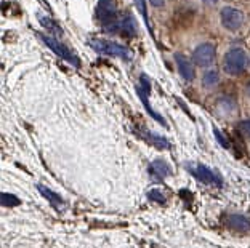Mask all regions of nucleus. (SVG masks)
I'll use <instances>...</instances> for the list:
<instances>
[{"label": "nucleus", "instance_id": "obj_21", "mask_svg": "<svg viewBox=\"0 0 250 248\" xmlns=\"http://www.w3.org/2000/svg\"><path fill=\"white\" fill-rule=\"evenodd\" d=\"M239 132L242 134H246L247 138H250V120H242L239 123Z\"/></svg>", "mask_w": 250, "mask_h": 248}, {"label": "nucleus", "instance_id": "obj_1", "mask_svg": "<svg viewBox=\"0 0 250 248\" xmlns=\"http://www.w3.org/2000/svg\"><path fill=\"white\" fill-rule=\"evenodd\" d=\"M95 16L101 24V27H103L107 34L114 32V27L117 24L119 18H121L114 0H100L95 8Z\"/></svg>", "mask_w": 250, "mask_h": 248}, {"label": "nucleus", "instance_id": "obj_4", "mask_svg": "<svg viewBox=\"0 0 250 248\" xmlns=\"http://www.w3.org/2000/svg\"><path fill=\"white\" fill-rule=\"evenodd\" d=\"M247 64V55L241 48H232L225 55L223 59V71L228 76H237L244 71Z\"/></svg>", "mask_w": 250, "mask_h": 248}, {"label": "nucleus", "instance_id": "obj_2", "mask_svg": "<svg viewBox=\"0 0 250 248\" xmlns=\"http://www.w3.org/2000/svg\"><path fill=\"white\" fill-rule=\"evenodd\" d=\"M88 43H90V47H92L95 52L100 53V55L116 56V58H122L125 61L133 58L132 50H128L127 47H124V45H121V43L106 40V38H92Z\"/></svg>", "mask_w": 250, "mask_h": 248}, {"label": "nucleus", "instance_id": "obj_5", "mask_svg": "<svg viewBox=\"0 0 250 248\" xmlns=\"http://www.w3.org/2000/svg\"><path fill=\"white\" fill-rule=\"evenodd\" d=\"M42 42L47 45V47L52 50L53 53H56V56H60L64 61H67L69 64L76 66V67H81V59H79V56L66 47V45H62L61 42H58L56 38L53 37H48V36H41Z\"/></svg>", "mask_w": 250, "mask_h": 248}, {"label": "nucleus", "instance_id": "obj_18", "mask_svg": "<svg viewBox=\"0 0 250 248\" xmlns=\"http://www.w3.org/2000/svg\"><path fill=\"white\" fill-rule=\"evenodd\" d=\"M133 2H135V5H136V8L140 10V13L143 15V18H145V22H146L147 29H149V32H151L149 19H147V10H146V2H145V0H133Z\"/></svg>", "mask_w": 250, "mask_h": 248}, {"label": "nucleus", "instance_id": "obj_11", "mask_svg": "<svg viewBox=\"0 0 250 248\" xmlns=\"http://www.w3.org/2000/svg\"><path fill=\"white\" fill-rule=\"evenodd\" d=\"M149 173H151V176L154 178V179L162 181V179H166L167 176L172 174V167H170L166 160L157 159V160H154L149 165Z\"/></svg>", "mask_w": 250, "mask_h": 248}, {"label": "nucleus", "instance_id": "obj_12", "mask_svg": "<svg viewBox=\"0 0 250 248\" xmlns=\"http://www.w3.org/2000/svg\"><path fill=\"white\" fill-rule=\"evenodd\" d=\"M225 221L229 228L241 230V232H247V230H250V219L242 215H234V213H232V215H228L225 218Z\"/></svg>", "mask_w": 250, "mask_h": 248}, {"label": "nucleus", "instance_id": "obj_20", "mask_svg": "<svg viewBox=\"0 0 250 248\" xmlns=\"http://www.w3.org/2000/svg\"><path fill=\"white\" fill-rule=\"evenodd\" d=\"M147 197L152 200V202H159V204H166V197H164L162 192H159L157 189H152L147 192Z\"/></svg>", "mask_w": 250, "mask_h": 248}, {"label": "nucleus", "instance_id": "obj_22", "mask_svg": "<svg viewBox=\"0 0 250 248\" xmlns=\"http://www.w3.org/2000/svg\"><path fill=\"white\" fill-rule=\"evenodd\" d=\"M149 2H151V5H152V7H162V5H164V2H166V0H149Z\"/></svg>", "mask_w": 250, "mask_h": 248}, {"label": "nucleus", "instance_id": "obj_10", "mask_svg": "<svg viewBox=\"0 0 250 248\" xmlns=\"http://www.w3.org/2000/svg\"><path fill=\"white\" fill-rule=\"evenodd\" d=\"M175 61H177V66H178V71H180L181 77L188 82L192 80L196 76V72H194V66H192L191 61L181 53H175Z\"/></svg>", "mask_w": 250, "mask_h": 248}, {"label": "nucleus", "instance_id": "obj_24", "mask_svg": "<svg viewBox=\"0 0 250 248\" xmlns=\"http://www.w3.org/2000/svg\"><path fill=\"white\" fill-rule=\"evenodd\" d=\"M202 2H206V3H215L217 0H202Z\"/></svg>", "mask_w": 250, "mask_h": 248}, {"label": "nucleus", "instance_id": "obj_6", "mask_svg": "<svg viewBox=\"0 0 250 248\" xmlns=\"http://www.w3.org/2000/svg\"><path fill=\"white\" fill-rule=\"evenodd\" d=\"M136 93H138V96L141 99V103L145 104V108L147 111V114H149L152 119H156L157 122H161L164 127H167V122L166 119L161 115V114H157V112L152 109V106L149 104V99H147V96H149V80H147V77L146 76H141V83L138 87H136Z\"/></svg>", "mask_w": 250, "mask_h": 248}, {"label": "nucleus", "instance_id": "obj_23", "mask_svg": "<svg viewBox=\"0 0 250 248\" xmlns=\"http://www.w3.org/2000/svg\"><path fill=\"white\" fill-rule=\"evenodd\" d=\"M246 93H247L249 96H250V82L247 83V87H246Z\"/></svg>", "mask_w": 250, "mask_h": 248}, {"label": "nucleus", "instance_id": "obj_17", "mask_svg": "<svg viewBox=\"0 0 250 248\" xmlns=\"http://www.w3.org/2000/svg\"><path fill=\"white\" fill-rule=\"evenodd\" d=\"M41 22H42V26L43 27H47L48 31H55L56 34H58V36H62V29L61 27L56 24L55 21H52L50 18H47V16H41Z\"/></svg>", "mask_w": 250, "mask_h": 248}, {"label": "nucleus", "instance_id": "obj_13", "mask_svg": "<svg viewBox=\"0 0 250 248\" xmlns=\"http://www.w3.org/2000/svg\"><path fill=\"white\" fill-rule=\"evenodd\" d=\"M140 136H143L146 139V143H149L151 146H154L157 149H168L170 148V143L162 136H159L156 133H151V132H141Z\"/></svg>", "mask_w": 250, "mask_h": 248}, {"label": "nucleus", "instance_id": "obj_7", "mask_svg": "<svg viewBox=\"0 0 250 248\" xmlns=\"http://www.w3.org/2000/svg\"><path fill=\"white\" fill-rule=\"evenodd\" d=\"M221 24L228 31H237L244 24V13L232 7H225L221 10Z\"/></svg>", "mask_w": 250, "mask_h": 248}, {"label": "nucleus", "instance_id": "obj_3", "mask_svg": "<svg viewBox=\"0 0 250 248\" xmlns=\"http://www.w3.org/2000/svg\"><path fill=\"white\" fill-rule=\"evenodd\" d=\"M185 167L197 181L207 186H215V188H221L223 186V179H221L220 174L217 172H213L212 168L202 165V163H186Z\"/></svg>", "mask_w": 250, "mask_h": 248}, {"label": "nucleus", "instance_id": "obj_19", "mask_svg": "<svg viewBox=\"0 0 250 248\" xmlns=\"http://www.w3.org/2000/svg\"><path fill=\"white\" fill-rule=\"evenodd\" d=\"M213 133H215V138H217V141H218V143H220V146H223L225 149H229V148H231L229 141L226 139V136H225L223 133L220 132L218 128H213Z\"/></svg>", "mask_w": 250, "mask_h": 248}, {"label": "nucleus", "instance_id": "obj_9", "mask_svg": "<svg viewBox=\"0 0 250 248\" xmlns=\"http://www.w3.org/2000/svg\"><path fill=\"white\" fill-rule=\"evenodd\" d=\"M112 34H119V36H127V37H133L136 34V24L135 19L130 15H122L119 18L117 24L114 27V32Z\"/></svg>", "mask_w": 250, "mask_h": 248}, {"label": "nucleus", "instance_id": "obj_14", "mask_svg": "<svg viewBox=\"0 0 250 248\" xmlns=\"http://www.w3.org/2000/svg\"><path fill=\"white\" fill-rule=\"evenodd\" d=\"M37 189H39V192H41L48 202H52V204H55V205H61V204H62L61 195H58L56 192H53L52 189L45 188V186H42V184H39V186H37Z\"/></svg>", "mask_w": 250, "mask_h": 248}, {"label": "nucleus", "instance_id": "obj_16", "mask_svg": "<svg viewBox=\"0 0 250 248\" xmlns=\"http://www.w3.org/2000/svg\"><path fill=\"white\" fill-rule=\"evenodd\" d=\"M0 199H2V200H0V202H2V207H16V205L21 204V200L16 195H13V194L2 192Z\"/></svg>", "mask_w": 250, "mask_h": 248}, {"label": "nucleus", "instance_id": "obj_8", "mask_svg": "<svg viewBox=\"0 0 250 248\" xmlns=\"http://www.w3.org/2000/svg\"><path fill=\"white\" fill-rule=\"evenodd\" d=\"M215 55H217V50H215V45L212 43H202L192 52V59L194 63L201 67H207L215 61Z\"/></svg>", "mask_w": 250, "mask_h": 248}, {"label": "nucleus", "instance_id": "obj_15", "mask_svg": "<svg viewBox=\"0 0 250 248\" xmlns=\"http://www.w3.org/2000/svg\"><path fill=\"white\" fill-rule=\"evenodd\" d=\"M220 82V74L217 71H207L202 77V83L206 88H213L217 87V83Z\"/></svg>", "mask_w": 250, "mask_h": 248}]
</instances>
